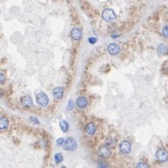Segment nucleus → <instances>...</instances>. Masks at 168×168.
Segmentation results:
<instances>
[{
  "label": "nucleus",
  "mask_w": 168,
  "mask_h": 168,
  "mask_svg": "<svg viewBox=\"0 0 168 168\" xmlns=\"http://www.w3.org/2000/svg\"><path fill=\"white\" fill-rule=\"evenodd\" d=\"M8 127V120L6 117L0 116V131H6Z\"/></svg>",
  "instance_id": "obj_11"
},
{
  "label": "nucleus",
  "mask_w": 168,
  "mask_h": 168,
  "mask_svg": "<svg viewBox=\"0 0 168 168\" xmlns=\"http://www.w3.org/2000/svg\"><path fill=\"white\" fill-rule=\"evenodd\" d=\"M60 128H61V130H62V131L64 132V133H66L67 131H68L69 125H68V123H67V121H66V120H63L60 121Z\"/></svg>",
  "instance_id": "obj_16"
},
{
  "label": "nucleus",
  "mask_w": 168,
  "mask_h": 168,
  "mask_svg": "<svg viewBox=\"0 0 168 168\" xmlns=\"http://www.w3.org/2000/svg\"><path fill=\"white\" fill-rule=\"evenodd\" d=\"M36 103L41 107H47L49 104V97L44 92H39L36 94Z\"/></svg>",
  "instance_id": "obj_2"
},
{
  "label": "nucleus",
  "mask_w": 168,
  "mask_h": 168,
  "mask_svg": "<svg viewBox=\"0 0 168 168\" xmlns=\"http://www.w3.org/2000/svg\"><path fill=\"white\" fill-rule=\"evenodd\" d=\"M162 36H163L166 37V39H168V25H165V26L162 28Z\"/></svg>",
  "instance_id": "obj_18"
},
{
  "label": "nucleus",
  "mask_w": 168,
  "mask_h": 168,
  "mask_svg": "<svg viewBox=\"0 0 168 168\" xmlns=\"http://www.w3.org/2000/svg\"><path fill=\"white\" fill-rule=\"evenodd\" d=\"M119 149L120 151V153H123V154L130 153V152H131V149H132L131 143H130L129 141H126V140L123 141L119 145Z\"/></svg>",
  "instance_id": "obj_4"
},
{
  "label": "nucleus",
  "mask_w": 168,
  "mask_h": 168,
  "mask_svg": "<svg viewBox=\"0 0 168 168\" xmlns=\"http://www.w3.org/2000/svg\"><path fill=\"white\" fill-rule=\"evenodd\" d=\"M156 158L158 160V162H165L168 160V153L165 149H159L156 151Z\"/></svg>",
  "instance_id": "obj_5"
},
{
  "label": "nucleus",
  "mask_w": 168,
  "mask_h": 168,
  "mask_svg": "<svg viewBox=\"0 0 168 168\" xmlns=\"http://www.w3.org/2000/svg\"><path fill=\"white\" fill-rule=\"evenodd\" d=\"M102 18L106 21V22L109 23V22H112L116 19V14L113 10L111 8H107L102 12Z\"/></svg>",
  "instance_id": "obj_1"
},
{
  "label": "nucleus",
  "mask_w": 168,
  "mask_h": 168,
  "mask_svg": "<svg viewBox=\"0 0 168 168\" xmlns=\"http://www.w3.org/2000/svg\"><path fill=\"white\" fill-rule=\"evenodd\" d=\"M167 71H168V68H167Z\"/></svg>",
  "instance_id": "obj_26"
},
{
  "label": "nucleus",
  "mask_w": 168,
  "mask_h": 168,
  "mask_svg": "<svg viewBox=\"0 0 168 168\" xmlns=\"http://www.w3.org/2000/svg\"><path fill=\"white\" fill-rule=\"evenodd\" d=\"M67 107H68V109H70V110H72V109L74 108V103L72 100H69L68 103H67Z\"/></svg>",
  "instance_id": "obj_22"
},
{
  "label": "nucleus",
  "mask_w": 168,
  "mask_h": 168,
  "mask_svg": "<svg viewBox=\"0 0 168 168\" xmlns=\"http://www.w3.org/2000/svg\"><path fill=\"white\" fill-rule=\"evenodd\" d=\"M117 144V141L114 137H108L106 140V146H107L108 148H115Z\"/></svg>",
  "instance_id": "obj_15"
},
{
  "label": "nucleus",
  "mask_w": 168,
  "mask_h": 168,
  "mask_svg": "<svg viewBox=\"0 0 168 168\" xmlns=\"http://www.w3.org/2000/svg\"><path fill=\"white\" fill-rule=\"evenodd\" d=\"M96 40H97V39H96V37H90V39H89V42H90L91 44H94L95 42H96Z\"/></svg>",
  "instance_id": "obj_24"
},
{
  "label": "nucleus",
  "mask_w": 168,
  "mask_h": 168,
  "mask_svg": "<svg viewBox=\"0 0 168 168\" xmlns=\"http://www.w3.org/2000/svg\"><path fill=\"white\" fill-rule=\"evenodd\" d=\"M65 141V138H63V137L58 138L57 141H56V144H57V146H62V145H64Z\"/></svg>",
  "instance_id": "obj_19"
},
{
  "label": "nucleus",
  "mask_w": 168,
  "mask_h": 168,
  "mask_svg": "<svg viewBox=\"0 0 168 168\" xmlns=\"http://www.w3.org/2000/svg\"><path fill=\"white\" fill-rule=\"evenodd\" d=\"M85 132L88 134H91V136H92V134H94L95 132H96V127L94 123H89L85 127Z\"/></svg>",
  "instance_id": "obj_13"
},
{
  "label": "nucleus",
  "mask_w": 168,
  "mask_h": 168,
  "mask_svg": "<svg viewBox=\"0 0 168 168\" xmlns=\"http://www.w3.org/2000/svg\"><path fill=\"white\" fill-rule=\"evenodd\" d=\"M77 106L79 108H85L88 106V101L86 97H84V96H79L77 99Z\"/></svg>",
  "instance_id": "obj_12"
},
{
  "label": "nucleus",
  "mask_w": 168,
  "mask_h": 168,
  "mask_svg": "<svg viewBox=\"0 0 168 168\" xmlns=\"http://www.w3.org/2000/svg\"><path fill=\"white\" fill-rule=\"evenodd\" d=\"M21 102H22V105L24 107H31L33 106V99L30 95H24L21 99Z\"/></svg>",
  "instance_id": "obj_7"
},
{
  "label": "nucleus",
  "mask_w": 168,
  "mask_h": 168,
  "mask_svg": "<svg viewBox=\"0 0 168 168\" xmlns=\"http://www.w3.org/2000/svg\"><path fill=\"white\" fill-rule=\"evenodd\" d=\"M77 148V141L73 137H68L64 143V149L65 150H74Z\"/></svg>",
  "instance_id": "obj_3"
},
{
  "label": "nucleus",
  "mask_w": 168,
  "mask_h": 168,
  "mask_svg": "<svg viewBox=\"0 0 168 168\" xmlns=\"http://www.w3.org/2000/svg\"><path fill=\"white\" fill-rule=\"evenodd\" d=\"M6 81V77L2 72H0V84H3Z\"/></svg>",
  "instance_id": "obj_21"
},
{
  "label": "nucleus",
  "mask_w": 168,
  "mask_h": 168,
  "mask_svg": "<svg viewBox=\"0 0 168 168\" xmlns=\"http://www.w3.org/2000/svg\"><path fill=\"white\" fill-rule=\"evenodd\" d=\"M52 95L55 99H62L64 96V89L62 87H56L52 91Z\"/></svg>",
  "instance_id": "obj_10"
},
{
  "label": "nucleus",
  "mask_w": 168,
  "mask_h": 168,
  "mask_svg": "<svg viewBox=\"0 0 168 168\" xmlns=\"http://www.w3.org/2000/svg\"><path fill=\"white\" fill-rule=\"evenodd\" d=\"M98 166L99 167H107V163H105V162H98Z\"/></svg>",
  "instance_id": "obj_25"
},
{
  "label": "nucleus",
  "mask_w": 168,
  "mask_h": 168,
  "mask_svg": "<svg viewBox=\"0 0 168 168\" xmlns=\"http://www.w3.org/2000/svg\"><path fill=\"white\" fill-rule=\"evenodd\" d=\"M136 167H149V165H147V163H145V162H139L138 165H136Z\"/></svg>",
  "instance_id": "obj_23"
},
{
  "label": "nucleus",
  "mask_w": 168,
  "mask_h": 168,
  "mask_svg": "<svg viewBox=\"0 0 168 168\" xmlns=\"http://www.w3.org/2000/svg\"><path fill=\"white\" fill-rule=\"evenodd\" d=\"M157 52L160 55H166L168 53V46L165 44H160L157 48Z\"/></svg>",
  "instance_id": "obj_14"
},
{
  "label": "nucleus",
  "mask_w": 168,
  "mask_h": 168,
  "mask_svg": "<svg viewBox=\"0 0 168 168\" xmlns=\"http://www.w3.org/2000/svg\"><path fill=\"white\" fill-rule=\"evenodd\" d=\"M81 36H82L81 30V29H79L78 27H75V28L72 29V31H71V37H72V39H73L75 41L81 40Z\"/></svg>",
  "instance_id": "obj_9"
},
{
  "label": "nucleus",
  "mask_w": 168,
  "mask_h": 168,
  "mask_svg": "<svg viewBox=\"0 0 168 168\" xmlns=\"http://www.w3.org/2000/svg\"><path fill=\"white\" fill-rule=\"evenodd\" d=\"M29 120H30L32 123L39 124V120H37L36 118H35V117H30V118H29Z\"/></svg>",
  "instance_id": "obj_20"
},
{
  "label": "nucleus",
  "mask_w": 168,
  "mask_h": 168,
  "mask_svg": "<svg viewBox=\"0 0 168 168\" xmlns=\"http://www.w3.org/2000/svg\"><path fill=\"white\" fill-rule=\"evenodd\" d=\"M107 52L110 55H116V54L120 52V46L116 43L109 44L107 47Z\"/></svg>",
  "instance_id": "obj_8"
},
{
  "label": "nucleus",
  "mask_w": 168,
  "mask_h": 168,
  "mask_svg": "<svg viewBox=\"0 0 168 168\" xmlns=\"http://www.w3.org/2000/svg\"><path fill=\"white\" fill-rule=\"evenodd\" d=\"M63 159H64V157H63L62 153H56L54 155V160H55L56 163H60L63 161Z\"/></svg>",
  "instance_id": "obj_17"
},
{
  "label": "nucleus",
  "mask_w": 168,
  "mask_h": 168,
  "mask_svg": "<svg viewBox=\"0 0 168 168\" xmlns=\"http://www.w3.org/2000/svg\"><path fill=\"white\" fill-rule=\"evenodd\" d=\"M98 155L100 157L102 158H108L109 156L111 155V152H110V149H108L107 146H102L99 148V150H98Z\"/></svg>",
  "instance_id": "obj_6"
}]
</instances>
